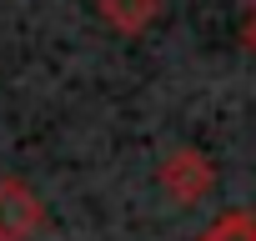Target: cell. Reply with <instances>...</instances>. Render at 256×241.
Here are the masks:
<instances>
[{
    "mask_svg": "<svg viewBox=\"0 0 256 241\" xmlns=\"http://www.w3.org/2000/svg\"><path fill=\"white\" fill-rule=\"evenodd\" d=\"M156 186L166 191L171 206H196V201H206V196L216 191V166H211V156H206L201 146H176V151L161 161Z\"/></svg>",
    "mask_w": 256,
    "mask_h": 241,
    "instance_id": "6da1fadb",
    "label": "cell"
},
{
    "mask_svg": "<svg viewBox=\"0 0 256 241\" xmlns=\"http://www.w3.org/2000/svg\"><path fill=\"white\" fill-rule=\"evenodd\" d=\"M40 226H46V201L20 176H0V241H30Z\"/></svg>",
    "mask_w": 256,
    "mask_h": 241,
    "instance_id": "7a4b0ae2",
    "label": "cell"
},
{
    "mask_svg": "<svg viewBox=\"0 0 256 241\" xmlns=\"http://www.w3.org/2000/svg\"><path fill=\"white\" fill-rule=\"evenodd\" d=\"M96 6H100V20L120 36H141L161 16V0H96Z\"/></svg>",
    "mask_w": 256,
    "mask_h": 241,
    "instance_id": "3957f363",
    "label": "cell"
},
{
    "mask_svg": "<svg viewBox=\"0 0 256 241\" xmlns=\"http://www.w3.org/2000/svg\"><path fill=\"white\" fill-rule=\"evenodd\" d=\"M196 241H256V216L251 211H221Z\"/></svg>",
    "mask_w": 256,
    "mask_h": 241,
    "instance_id": "277c9868",
    "label": "cell"
},
{
    "mask_svg": "<svg viewBox=\"0 0 256 241\" xmlns=\"http://www.w3.org/2000/svg\"><path fill=\"white\" fill-rule=\"evenodd\" d=\"M241 40H246V50L256 56V0H251V10H246V20H241Z\"/></svg>",
    "mask_w": 256,
    "mask_h": 241,
    "instance_id": "5b68a950",
    "label": "cell"
}]
</instances>
